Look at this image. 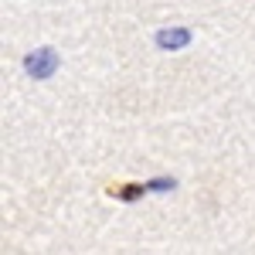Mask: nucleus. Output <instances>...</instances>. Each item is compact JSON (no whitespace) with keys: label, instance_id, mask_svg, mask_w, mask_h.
<instances>
[{"label":"nucleus","instance_id":"2","mask_svg":"<svg viewBox=\"0 0 255 255\" xmlns=\"http://www.w3.org/2000/svg\"><path fill=\"white\" fill-rule=\"evenodd\" d=\"M187 41H191V31H184V27H167V31H160V34H157V44H160V48H167V51L184 48Z\"/></svg>","mask_w":255,"mask_h":255},{"label":"nucleus","instance_id":"1","mask_svg":"<svg viewBox=\"0 0 255 255\" xmlns=\"http://www.w3.org/2000/svg\"><path fill=\"white\" fill-rule=\"evenodd\" d=\"M24 68H27L34 79H51L55 68H58V55H55L51 48H41V51H34V55H27Z\"/></svg>","mask_w":255,"mask_h":255}]
</instances>
